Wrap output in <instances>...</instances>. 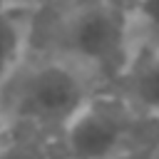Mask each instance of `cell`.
Masks as SVG:
<instances>
[{"label": "cell", "instance_id": "obj_1", "mask_svg": "<svg viewBox=\"0 0 159 159\" xmlns=\"http://www.w3.org/2000/svg\"><path fill=\"white\" fill-rule=\"evenodd\" d=\"M97 77L80 62L55 52L35 65H22L0 89V102L12 124L32 129H65L67 122L94 97Z\"/></svg>", "mask_w": 159, "mask_h": 159}, {"label": "cell", "instance_id": "obj_2", "mask_svg": "<svg viewBox=\"0 0 159 159\" xmlns=\"http://www.w3.org/2000/svg\"><path fill=\"white\" fill-rule=\"evenodd\" d=\"M57 52L87 67L97 80H119L137 52L132 15L104 0H87L62 20Z\"/></svg>", "mask_w": 159, "mask_h": 159}, {"label": "cell", "instance_id": "obj_3", "mask_svg": "<svg viewBox=\"0 0 159 159\" xmlns=\"http://www.w3.org/2000/svg\"><path fill=\"white\" fill-rule=\"evenodd\" d=\"M134 114L124 97L94 94L62 129L67 154L72 159H117Z\"/></svg>", "mask_w": 159, "mask_h": 159}, {"label": "cell", "instance_id": "obj_4", "mask_svg": "<svg viewBox=\"0 0 159 159\" xmlns=\"http://www.w3.org/2000/svg\"><path fill=\"white\" fill-rule=\"evenodd\" d=\"M124 84V99L134 112L159 117V50L137 47L129 67L119 77Z\"/></svg>", "mask_w": 159, "mask_h": 159}, {"label": "cell", "instance_id": "obj_5", "mask_svg": "<svg viewBox=\"0 0 159 159\" xmlns=\"http://www.w3.org/2000/svg\"><path fill=\"white\" fill-rule=\"evenodd\" d=\"M32 35V5L0 2V87L22 67Z\"/></svg>", "mask_w": 159, "mask_h": 159}, {"label": "cell", "instance_id": "obj_6", "mask_svg": "<svg viewBox=\"0 0 159 159\" xmlns=\"http://www.w3.org/2000/svg\"><path fill=\"white\" fill-rule=\"evenodd\" d=\"M132 27L137 47L159 50V0H142L132 10Z\"/></svg>", "mask_w": 159, "mask_h": 159}, {"label": "cell", "instance_id": "obj_7", "mask_svg": "<svg viewBox=\"0 0 159 159\" xmlns=\"http://www.w3.org/2000/svg\"><path fill=\"white\" fill-rule=\"evenodd\" d=\"M0 159H47V152L32 139H7L0 147Z\"/></svg>", "mask_w": 159, "mask_h": 159}, {"label": "cell", "instance_id": "obj_8", "mask_svg": "<svg viewBox=\"0 0 159 159\" xmlns=\"http://www.w3.org/2000/svg\"><path fill=\"white\" fill-rule=\"evenodd\" d=\"M7 139H12V122H10L7 112H5L2 104H0V147H2Z\"/></svg>", "mask_w": 159, "mask_h": 159}, {"label": "cell", "instance_id": "obj_9", "mask_svg": "<svg viewBox=\"0 0 159 159\" xmlns=\"http://www.w3.org/2000/svg\"><path fill=\"white\" fill-rule=\"evenodd\" d=\"M104 2H109V5H114V7H119V10H124V12L132 15V10H134L142 0H104Z\"/></svg>", "mask_w": 159, "mask_h": 159}, {"label": "cell", "instance_id": "obj_10", "mask_svg": "<svg viewBox=\"0 0 159 159\" xmlns=\"http://www.w3.org/2000/svg\"><path fill=\"white\" fill-rule=\"evenodd\" d=\"M0 2H10V5H35L37 0H0Z\"/></svg>", "mask_w": 159, "mask_h": 159}]
</instances>
